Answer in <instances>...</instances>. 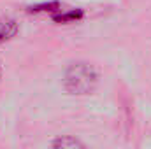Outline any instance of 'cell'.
I'll return each mask as SVG.
<instances>
[{
  "mask_svg": "<svg viewBox=\"0 0 151 149\" xmlns=\"http://www.w3.org/2000/svg\"><path fill=\"white\" fill-rule=\"evenodd\" d=\"M95 84H97V72L93 70V67L86 63H76L65 72V88L70 93L76 95L90 93L95 88Z\"/></svg>",
  "mask_w": 151,
  "mask_h": 149,
  "instance_id": "6da1fadb",
  "label": "cell"
},
{
  "mask_svg": "<svg viewBox=\"0 0 151 149\" xmlns=\"http://www.w3.org/2000/svg\"><path fill=\"white\" fill-rule=\"evenodd\" d=\"M18 32V25L9 16H0V44L12 39Z\"/></svg>",
  "mask_w": 151,
  "mask_h": 149,
  "instance_id": "7a4b0ae2",
  "label": "cell"
},
{
  "mask_svg": "<svg viewBox=\"0 0 151 149\" xmlns=\"http://www.w3.org/2000/svg\"><path fill=\"white\" fill-rule=\"evenodd\" d=\"M51 149H84V146L79 140L72 139V137H62V139L55 140Z\"/></svg>",
  "mask_w": 151,
  "mask_h": 149,
  "instance_id": "3957f363",
  "label": "cell"
},
{
  "mask_svg": "<svg viewBox=\"0 0 151 149\" xmlns=\"http://www.w3.org/2000/svg\"><path fill=\"white\" fill-rule=\"evenodd\" d=\"M77 18H81V12H65V14H60V16H55V19L56 21H72V19H77Z\"/></svg>",
  "mask_w": 151,
  "mask_h": 149,
  "instance_id": "277c9868",
  "label": "cell"
}]
</instances>
